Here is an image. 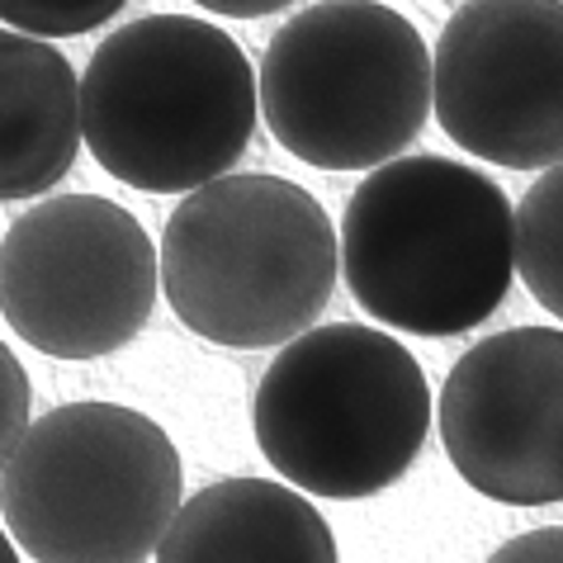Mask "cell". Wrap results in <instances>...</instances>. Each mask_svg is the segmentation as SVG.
<instances>
[{
    "label": "cell",
    "instance_id": "1",
    "mask_svg": "<svg viewBox=\"0 0 563 563\" xmlns=\"http://www.w3.org/2000/svg\"><path fill=\"white\" fill-rule=\"evenodd\" d=\"M341 271L374 322L460 336L503 308L516 275V209L503 185L450 156H394L341 213Z\"/></svg>",
    "mask_w": 563,
    "mask_h": 563
},
{
    "label": "cell",
    "instance_id": "2",
    "mask_svg": "<svg viewBox=\"0 0 563 563\" xmlns=\"http://www.w3.org/2000/svg\"><path fill=\"white\" fill-rule=\"evenodd\" d=\"M261 81L242 43L190 14L114 29L81 76L90 156L143 195H190L252 147Z\"/></svg>",
    "mask_w": 563,
    "mask_h": 563
},
{
    "label": "cell",
    "instance_id": "3",
    "mask_svg": "<svg viewBox=\"0 0 563 563\" xmlns=\"http://www.w3.org/2000/svg\"><path fill=\"white\" fill-rule=\"evenodd\" d=\"M341 238L303 185L218 176L180 199L162 238V289L195 336L265 351L303 336L332 303Z\"/></svg>",
    "mask_w": 563,
    "mask_h": 563
},
{
    "label": "cell",
    "instance_id": "4",
    "mask_svg": "<svg viewBox=\"0 0 563 563\" xmlns=\"http://www.w3.org/2000/svg\"><path fill=\"white\" fill-rule=\"evenodd\" d=\"M252 427L285 483L355 503L417 464L431 435V388L412 351L379 327H308L261 374Z\"/></svg>",
    "mask_w": 563,
    "mask_h": 563
},
{
    "label": "cell",
    "instance_id": "5",
    "mask_svg": "<svg viewBox=\"0 0 563 563\" xmlns=\"http://www.w3.org/2000/svg\"><path fill=\"white\" fill-rule=\"evenodd\" d=\"M180 455L152 417L67 402L0 468V516L38 563H143L180 511Z\"/></svg>",
    "mask_w": 563,
    "mask_h": 563
},
{
    "label": "cell",
    "instance_id": "6",
    "mask_svg": "<svg viewBox=\"0 0 563 563\" xmlns=\"http://www.w3.org/2000/svg\"><path fill=\"white\" fill-rule=\"evenodd\" d=\"M261 114L279 147L318 170H374L412 147L431 114V53L379 0H318L261 57Z\"/></svg>",
    "mask_w": 563,
    "mask_h": 563
},
{
    "label": "cell",
    "instance_id": "7",
    "mask_svg": "<svg viewBox=\"0 0 563 563\" xmlns=\"http://www.w3.org/2000/svg\"><path fill=\"white\" fill-rule=\"evenodd\" d=\"M156 289L162 252L114 199H43L0 238V318L53 360L123 351L147 327Z\"/></svg>",
    "mask_w": 563,
    "mask_h": 563
},
{
    "label": "cell",
    "instance_id": "8",
    "mask_svg": "<svg viewBox=\"0 0 563 563\" xmlns=\"http://www.w3.org/2000/svg\"><path fill=\"white\" fill-rule=\"evenodd\" d=\"M431 109L478 162H563V0H464L431 57Z\"/></svg>",
    "mask_w": 563,
    "mask_h": 563
},
{
    "label": "cell",
    "instance_id": "9",
    "mask_svg": "<svg viewBox=\"0 0 563 563\" xmlns=\"http://www.w3.org/2000/svg\"><path fill=\"white\" fill-rule=\"evenodd\" d=\"M435 421L474 493L507 507L563 503V332L511 327L468 346L445 374Z\"/></svg>",
    "mask_w": 563,
    "mask_h": 563
},
{
    "label": "cell",
    "instance_id": "10",
    "mask_svg": "<svg viewBox=\"0 0 563 563\" xmlns=\"http://www.w3.org/2000/svg\"><path fill=\"white\" fill-rule=\"evenodd\" d=\"M156 563H336V536L285 483L223 478L180 503Z\"/></svg>",
    "mask_w": 563,
    "mask_h": 563
},
{
    "label": "cell",
    "instance_id": "11",
    "mask_svg": "<svg viewBox=\"0 0 563 563\" xmlns=\"http://www.w3.org/2000/svg\"><path fill=\"white\" fill-rule=\"evenodd\" d=\"M86 143L81 81L53 38L0 29V205L67 176Z\"/></svg>",
    "mask_w": 563,
    "mask_h": 563
},
{
    "label": "cell",
    "instance_id": "12",
    "mask_svg": "<svg viewBox=\"0 0 563 563\" xmlns=\"http://www.w3.org/2000/svg\"><path fill=\"white\" fill-rule=\"evenodd\" d=\"M516 275L530 299L563 322V162L544 166L516 205Z\"/></svg>",
    "mask_w": 563,
    "mask_h": 563
},
{
    "label": "cell",
    "instance_id": "13",
    "mask_svg": "<svg viewBox=\"0 0 563 563\" xmlns=\"http://www.w3.org/2000/svg\"><path fill=\"white\" fill-rule=\"evenodd\" d=\"M129 0H0V24L38 38H76L109 24Z\"/></svg>",
    "mask_w": 563,
    "mask_h": 563
},
{
    "label": "cell",
    "instance_id": "14",
    "mask_svg": "<svg viewBox=\"0 0 563 563\" xmlns=\"http://www.w3.org/2000/svg\"><path fill=\"white\" fill-rule=\"evenodd\" d=\"M29 402H34L29 374L20 360H14V351L0 341V468L10 464L14 445H20L29 431Z\"/></svg>",
    "mask_w": 563,
    "mask_h": 563
},
{
    "label": "cell",
    "instance_id": "15",
    "mask_svg": "<svg viewBox=\"0 0 563 563\" xmlns=\"http://www.w3.org/2000/svg\"><path fill=\"white\" fill-rule=\"evenodd\" d=\"M488 563H563V526L526 530V536L507 540Z\"/></svg>",
    "mask_w": 563,
    "mask_h": 563
},
{
    "label": "cell",
    "instance_id": "16",
    "mask_svg": "<svg viewBox=\"0 0 563 563\" xmlns=\"http://www.w3.org/2000/svg\"><path fill=\"white\" fill-rule=\"evenodd\" d=\"M195 5H205L213 14H228V20H265V14L289 10L294 0H195Z\"/></svg>",
    "mask_w": 563,
    "mask_h": 563
},
{
    "label": "cell",
    "instance_id": "17",
    "mask_svg": "<svg viewBox=\"0 0 563 563\" xmlns=\"http://www.w3.org/2000/svg\"><path fill=\"white\" fill-rule=\"evenodd\" d=\"M0 563H20V554H14V540L0 530Z\"/></svg>",
    "mask_w": 563,
    "mask_h": 563
}]
</instances>
